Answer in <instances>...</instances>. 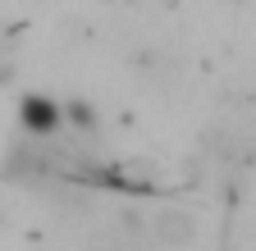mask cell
Wrapping results in <instances>:
<instances>
[{
	"label": "cell",
	"mask_w": 256,
	"mask_h": 251,
	"mask_svg": "<svg viewBox=\"0 0 256 251\" xmlns=\"http://www.w3.org/2000/svg\"><path fill=\"white\" fill-rule=\"evenodd\" d=\"M18 114H23V128L37 133V137H50L60 128V110H55L50 96H23V110Z\"/></svg>",
	"instance_id": "obj_1"
},
{
	"label": "cell",
	"mask_w": 256,
	"mask_h": 251,
	"mask_svg": "<svg viewBox=\"0 0 256 251\" xmlns=\"http://www.w3.org/2000/svg\"><path fill=\"white\" fill-rule=\"evenodd\" d=\"M69 123H78L82 133H92V128H96V119H92V110H87L82 101H74V105H69Z\"/></svg>",
	"instance_id": "obj_2"
}]
</instances>
